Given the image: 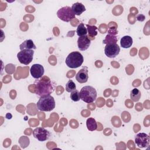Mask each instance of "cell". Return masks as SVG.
Here are the masks:
<instances>
[{
    "instance_id": "1",
    "label": "cell",
    "mask_w": 150,
    "mask_h": 150,
    "mask_svg": "<svg viewBox=\"0 0 150 150\" xmlns=\"http://www.w3.org/2000/svg\"><path fill=\"white\" fill-rule=\"evenodd\" d=\"M55 89V83L51 81L50 79L44 76L40 80L35 81V93L40 97L50 95Z\"/></svg>"
},
{
    "instance_id": "2",
    "label": "cell",
    "mask_w": 150,
    "mask_h": 150,
    "mask_svg": "<svg viewBox=\"0 0 150 150\" xmlns=\"http://www.w3.org/2000/svg\"><path fill=\"white\" fill-rule=\"evenodd\" d=\"M55 100L50 95L40 97L36 103L38 109L41 111H51L55 108Z\"/></svg>"
},
{
    "instance_id": "3",
    "label": "cell",
    "mask_w": 150,
    "mask_h": 150,
    "mask_svg": "<svg viewBox=\"0 0 150 150\" xmlns=\"http://www.w3.org/2000/svg\"><path fill=\"white\" fill-rule=\"evenodd\" d=\"M84 58L79 52H72L69 54L66 59V65L71 69H76L81 66L83 63Z\"/></svg>"
},
{
    "instance_id": "4",
    "label": "cell",
    "mask_w": 150,
    "mask_h": 150,
    "mask_svg": "<svg viewBox=\"0 0 150 150\" xmlns=\"http://www.w3.org/2000/svg\"><path fill=\"white\" fill-rule=\"evenodd\" d=\"M80 94V98L87 103H93L97 98L96 90L91 86H86L82 87Z\"/></svg>"
},
{
    "instance_id": "5",
    "label": "cell",
    "mask_w": 150,
    "mask_h": 150,
    "mask_svg": "<svg viewBox=\"0 0 150 150\" xmlns=\"http://www.w3.org/2000/svg\"><path fill=\"white\" fill-rule=\"evenodd\" d=\"M57 17L62 21L66 22H70L75 18V15L70 6H64L59 9L57 12Z\"/></svg>"
},
{
    "instance_id": "6",
    "label": "cell",
    "mask_w": 150,
    "mask_h": 150,
    "mask_svg": "<svg viewBox=\"0 0 150 150\" xmlns=\"http://www.w3.org/2000/svg\"><path fill=\"white\" fill-rule=\"evenodd\" d=\"M33 50L23 49L18 53L17 58L21 63L28 65L32 62L33 58Z\"/></svg>"
},
{
    "instance_id": "7",
    "label": "cell",
    "mask_w": 150,
    "mask_h": 150,
    "mask_svg": "<svg viewBox=\"0 0 150 150\" xmlns=\"http://www.w3.org/2000/svg\"><path fill=\"white\" fill-rule=\"evenodd\" d=\"M32 134L34 138L41 142L47 140L50 136L49 131L43 127L36 128L33 130Z\"/></svg>"
},
{
    "instance_id": "8",
    "label": "cell",
    "mask_w": 150,
    "mask_h": 150,
    "mask_svg": "<svg viewBox=\"0 0 150 150\" xmlns=\"http://www.w3.org/2000/svg\"><path fill=\"white\" fill-rule=\"evenodd\" d=\"M150 137L144 132L138 134L135 137V143L139 148H146L149 145Z\"/></svg>"
},
{
    "instance_id": "9",
    "label": "cell",
    "mask_w": 150,
    "mask_h": 150,
    "mask_svg": "<svg viewBox=\"0 0 150 150\" xmlns=\"http://www.w3.org/2000/svg\"><path fill=\"white\" fill-rule=\"evenodd\" d=\"M120 52V47L117 43H108L104 48V53L109 58L116 57Z\"/></svg>"
},
{
    "instance_id": "10",
    "label": "cell",
    "mask_w": 150,
    "mask_h": 150,
    "mask_svg": "<svg viewBox=\"0 0 150 150\" xmlns=\"http://www.w3.org/2000/svg\"><path fill=\"white\" fill-rule=\"evenodd\" d=\"M30 73L34 79H39L43 76L45 73L44 67L40 64H34L30 69Z\"/></svg>"
},
{
    "instance_id": "11",
    "label": "cell",
    "mask_w": 150,
    "mask_h": 150,
    "mask_svg": "<svg viewBox=\"0 0 150 150\" xmlns=\"http://www.w3.org/2000/svg\"><path fill=\"white\" fill-rule=\"evenodd\" d=\"M90 44L91 40L87 35L79 37L77 39V46L80 50H86L90 46Z\"/></svg>"
},
{
    "instance_id": "12",
    "label": "cell",
    "mask_w": 150,
    "mask_h": 150,
    "mask_svg": "<svg viewBox=\"0 0 150 150\" xmlns=\"http://www.w3.org/2000/svg\"><path fill=\"white\" fill-rule=\"evenodd\" d=\"M88 69L86 66H84L81 69H80L76 75V79L77 81L80 83H86L88 79Z\"/></svg>"
},
{
    "instance_id": "13",
    "label": "cell",
    "mask_w": 150,
    "mask_h": 150,
    "mask_svg": "<svg viewBox=\"0 0 150 150\" xmlns=\"http://www.w3.org/2000/svg\"><path fill=\"white\" fill-rule=\"evenodd\" d=\"M71 9L75 15L79 16L86 11V8L83 4L80 2H76L73 4Z\"/></svg>"
},
{
    "instance_id": "14",
    "label": "cell",
    "mask_w": 150,
    "mask_h": 150,
    "mask_svg": "<svg viewBox=\"0 0 150 150\" xmlns=\"http://www.w3.org/2000/svg\"><path fill=\"white\" fill-rule=\"evenodd\" d=\"M19 49L21 50L23 49H30L34 50L36 49V46L33 43V40L31 39L25 40L19 45Z\"/></svg>"
},
{
    "instance_id": "15",
    "label": "cell",
    "mask_w": 150,
    "mask_h": 150,
    "mask_svg": "<svg viewBox=\"0 0 150 150\" xmlns=\"http://www.w3.org/2000/svg\"><path fill=\"white\" fill-rule=\"evenodd\" d=\"M132 43L133 40L130 36H124L120 40L121 46L125 49L130 47L132 46Z\"/></svg>"
},
{
    "instance_id": "16",
    "label": "cell",
    "mask_w": 150,
    "mask_h": 150,
    "mask_svg": "<svg viewBox=\"0 0 150 150\" xmlns=\"http://www.w3.org/2000/svg\"><path fill=\"white\" fill-rule=\"evenodd\" d=\"M86 125L87 129L90 131H94L97 129V123L93 118H88L86 121Z\"/></svg>"
},
{
    "instance_id": "17",
    "label": "cell",
    "mask_w": 150,
    "mask_h": 150,
    "mask_svg": "<svg viewBox=\"0 0 150 150\" xmlns=\"http://www.w3.org/2000/svg\"><path fill=\"white\" fill-rule=\"evenodd\" d=\"M141 93L139 89L135 88L132 89L130 93V98L133 101H138L141 98Z\"/></svg>"
},
{
    "instance_id": "18",
    "label": "cell",
    "mask_w": 150,
    "mask_h": 150,
    "mask_svg": "<svg viewBox=\"0 0 150 150\" xmlns=\"http://www.w3.org/2000/svg\"><path fill=\"white\" fill-rule=\"evenodd\" d=\"M76 33H77V35L79 37L87 35V28L85 27L84 23H80L78 25V26L77 28V30H76Z\"/></svg>"
},
{
    "instance_id": "19",
    "label": "cell",
    "mask_w": 150,
    "mask_h": 150,
    "mask_svg": "<svg viewBox=\"0 0 150 150\" xmlns=\"http://www.w3.org/2000/svg\"><path fill=\"white\" fill-rule=\"evenodd\" d=\"M117 37L111 34H108L105 39L103 40V43L108 44V43H117Z\"/></svg>"
},
{
    "instance_id": "20",
    "label": "cell",
    "mask_w": 150,
    "mask_h": 150,
    "mask_svg": "<svg viewBox=\"0 0 150 150\" xmlns=\"http://www.w3.org/2000/svg\"><path fill=\"white\" fill-rule=\"evenodd\" d=\"M87 26V33L88 35L92 37L95 36L97 35V28L96 26L94 25H86Z\"/></svg>"
},
{
    "instance_id": "21",
    "label": "cell",
    "mask_w": 150,
    "mask_h": 150,
    "mask_svg": "<svg viewBox=\"0 0 150 150\" xmlns=\"http://www.w3.org/2000/svg\"><path fill=\"white\" fill-rule=\"evenodd\" d=\"M76 89V86L72 80H69L66 84V90L67 92L71 93Z\"/></svg>"
},
{
    "instance_id": "22",
    "label": "cell",
    "mask_w": 150,
    "mask_h": 150,
    "mask_svg": "<svg viewBox=\"0 0 150 150\" xmlns=\"http://www.w3.org/2000/svg\"><path fill=\"white\" fill-rule=\"evenodd\" d=\"M70 97L71 100H73V101H75V102L79 101L81 99L80 92L76 89L70 93Z\"/></svg>"
},
{
    "instance_id": "23",
    "label": "cell",
    "mask_w": 150,
    "mask_h": 150,
    "mask_svg": "<svg viewBox=\"0 0 150 150\" xmlns=\"http://www.w3.org/2000/svg\"><path fill=\"white\" fill-rule=\"evenodd\" d=\"M145 16L143 14H138L137 16V20L138 21L142 22L145 20Z\"/></svg>"
}]
</instances>
